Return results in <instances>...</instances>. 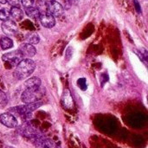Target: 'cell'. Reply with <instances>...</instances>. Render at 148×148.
<instances>
[{
  "mask_svg": "<svg viewBox=\"0 0 148 148\" xmlns=\"http://www.w3.org/2000/svg\"><path fill=\"white\" fill-rule=\"evenodd\" d=\"M10 10H8L7 8H3L0 10V19L2 21L7 20L10 17Z\"/></svg>",
  "mask_w": 148,
  "mask_h": 148,
  "instance_id": "obj_19",
  "label": "cell"
},
{
  "mask_svg": "<svg viewBox=\"0 0 148 148\" xmlns=\"http://www.w3.org/2000/svg\"><path fill=\"white\" fill-rule=\"evenodd\" d=\"M62 105H63L64 108H69V109L73 108L74 101H73L72 95H71L69 89H65L63 91V94H62Z\"/></svg>",
  "mask_w": 148,
  "mask_h": 148,
  "instance_id": "obj_11",
  "label": "cell"
},
{
  "mask_svg": "<svg viewBox=\"0 0 148 148\" xmlns=\"http://www.w3.org/2000/svg\"><path fill=\"white\" fill-rule=\"evenodd\" d=\"M25 13L26 15L30 17V18H33V19H37L39 18L40 16V12L39 10H37V8L36 7H28V8H25Z\"/></svg>",
  "mask_w": 148,
  "mask_h": 148,
  "instance_id": "obj_16",
  "label": "cell"
},
{
  "mask_svg": "<svg viewBox=\"0 0 148 148\" xmlns=\"http://www.w3.org/2000/svg\"><path fill=\"white\" fill-rule=\"evenodd\" d=\"M36 63L30 58L23 59L16 67V69L13 73L15 78L18 80H23L29 77L35 70Z\"/></svg>",
  "mask_w": 148,
  "mask_h": 148,
  "instance_id": "obj_1",
  "label": "cell"
},
{
  "mask_svg": "<svg viewBox=\"0 0 148 148\" xmlns=\"http://www.w3.org/2000/svg\"><path fill=\"white\" fill-rule=\"evenodd\" d=\"M21 134L23 136L28 137V138H31V139H34L36 136H39L37 131L30 126H23L21 127Z\"/></svg>",
  "mask_w": 148,
  "mask_h": 148,
  "instance_id": "obj_12",
  "label": "cell"
},
{
  "mask_svg": "<svg viewBox=\"0 0 148 148\" xmlns=\"http://www.w3.org/2000/svg\"><path fill=\"white\" fill-rule=\"evenodd\" d=\"M134 6H135V8H136V10H137V11H138L139 13H140V12H141V10H140V3H138V1H137V0H134Z\"/></svg>",
  "mask_w": 148,
  "mask_h": 148,
  "instance_id": "obj_24",
  "label": "cell"
},
{
  "mask_svg": "<svg viewBox=\"0 0 148 148\" xmlns=\"http://www.w3.org/2000/svg\"><path fill=\"white\" fill-rule=\"evenodd\" d=\"M18 50L21 52V54L23 55V57H26V58L33 57L36 54V48L32 44H29V43H22L19 46Z\"/></svg>",
  "mask_w": 148,
  "mask_h": 148,
  "instance_id": "obj_10",
  "label": "cell"
},
{
  "mask_svg": "<svg viewBox=\"0 0 148 148\" xmlns=\"http://www.w3.org/2000/svg\"><path fill=\"white\" fill-rule=\"evenodd\" d=\"M29 40V44H37L40 42V37L36 33H31L29 35V36L28 37Z\"/></svg>",
  "mask_w": 148,
  "mask_h": 148,
  "instance_id": "obj_18",
  "label": "cell"
},
{
  "mask_svg": "<svg viewBox=\"0 0 148 148\" xmlns=\"http://www.w3.org/2000/svg\"><path fill=\"white\" fill-rule=\"evenodd\" d=\"M32 140L36 148H61L57 143H56L51 139L45 138L41 135L36 136Z\"/></svg>",
  "mask_w": 148,
  "mask_h": 148,
  "instance_id": "obj_4",
  "label": "cell"
},
{
  "mask_svg": "<svg viewBox=\"0 0 148 148\" xmlns=\"http://www.w3.org/2000/svg\"><path fill=\"white\" fill-rule=\"evenodd\" d=\"M48 10L53 16H56V17L61 16L64 12V9L62 5L56 1L48 2Z\"/></svg>",
  "mask_w": 148,
  "mask_h": 148,
  "instance_id": "obj_8",
  "label": "cell"
},
{
  "mask_svg": "<svg viewBox=\"0 0 148 148\" xmlns=\"http://www.w3.org/2000/svg\"><path fill=\"white\" fill-rule=\"evenodd\" d=\"M36 8H37L40 14L44 13V12H49V10H48V2H46L45 0H37Z\"/></svg>",
  "mask_w": 148,
  "mask_h": 148,
  "instance_id": "obj_17",
  "label": "cell"
},
{
  "mask_svg": "<svg viewBox=\"0 0 148 148\" xmlns=\"http://www.w3.org/2000/svg\"><path fill=\"white\" fill-rule=\"evenodd\" d=\"M6 3V0H0V3H3V4H4Z\"/></svg>",
  "mask_w": 148,
  "mask_h": 148,
  "instance_id": "obj_26",
  "label": "cell"
},
{
  "mask_svg": "<svg viewBox=\"0 0 148 148\" xmlns=\"http://www.w3.org/2000/svg\"><path fill=\"white\" fill-rule=\"evenodd\" d=\"M70 4H77L79 0H67Z\"/></svg>",
  "mask_w": 148,
  "mask_h": 148,
  "instance_id": "obj_25",
  "label": "cell"
},
{
  "mask_svg": "<svg viewBox=\"0 0 148 148\" xmlns=\"http://www.w3.org/2000/svg\"><path fill=\"white\" fill-rule=\"evenodd\" d=\"M0 46L3 49H9L13 47V41L8 36L0 37Z\"/></svg>",
  "mask_w": 148,
  "mask_h": 148,
  "instance_id": "obj_15",
  "label": "cell"
},
{
  "mask_svg": "<svg viewBox=\"0 0 148 148\" xmlns=\"http://www.w3.org/2000/svg\"><path fill=\"white\" fill-rule=\"evenodd\" d=\"M10 14L16 21H21L23 18V11L19 7H11Z\"/></svg>",
  "mask_w": 148,
  "mask_h": 148,
  "instance_id": "obj_14",
  "label": "cell"
},
{
  "mask_svg": "<svg viewBox=\"0 0 148 148\" xmlns=\"http://www.w3.org/2000/svg\"><path fill=\"white\" fill-rule=\"evenodd\" d=\"M22 1V4L24 8H28V7H31L33 6L34 3V0H21Z\"/></svg>",
  "mask_w": 148,
  "mask_h": 148,
  "instance_id": "obj_21",
  "label": "cell"
},
{
  "mask_svg": "<svg viewBox=\"0 0 148 148\" xmlns=\"http://www.w3.org/2000/svg\"><path fill=\"white\" fill-rule=\"evenodd\" d=\"M77 83H78V86L82 89V86H83V85L86 86V80H85L84 78H81L80 80H78Z\"/></svg>",
  "mask_w": 148,
  "mask_h": 148,
  "instance_id": "obj_23",
  "label": "cell"
},
{
  "mask_svg": "<svg viewBox=\"0 0 148 148\" xmlns=\"http://www.w3.org/2000/svg\"><path fill=\"white\" fill-rule=\"evenodd\" d=\"M23 59V55L21 54V52L17 49V50H13L10 51L9 53L3 54L2 56V60L3 62H10L12 65H17Z\"/></svg>",
  "mask_w": 148,
  "mask_h": 148,
  "instance_id": "obj_6",
  "label": "cell"
},
{
  "mask_svg": "<svg viewBox=\"0 0 148 148\" xmlns=\"http://www.w3.org/2000/svg\"><path fill=\"white\" fill-rule=\"evenodd\" d=\"M1 28H2L3 32L6 36H15L16 34V31H17L16 23L10 19H7V20L3 21Z\"/></svg>",
  "mask_w": 148,
  "mask_h": 148,
  "instance_id": "obj_7",
  "label": "cell"
},
{
  "mask_svg": "<svg viewBox=\"0 0 148 148\" xmlns=\"http://www.w3.org/2000/svg\"><path fill=\"white\" fill-rule=\"evenodd\" d=\"M0 122L8 128H15L18 126L16 117L10 112L0 114Z\"/></svg>",
  "mask_w": 148,
  "mask_h": 148,
  "instance_id": "obj_5",
  "label": "cell"
},
{
  "mask_svg": "<svg viewBox=\"0 0 148 148\" xmlns=\"http://www.w3.org/2000/svg\"><path fill=\"white\" fill-rule=\"evenodd\" d=\"M7 102V100H6V95L0 89V108L2 107H4L5 104Z\"/></svg>",
  "mask_w": 148,
  "mask_h": 148,
  "instance_id": "obj_20",
  "label": "cell"
},
{
  "mask_svg": "<svg viewBox=\"0 0 148 148\" xmlns=\"http://www.w3.org/2000/svg\"><path fill=\"white\" fill-rule=\"evenodd\" d=\"M11 7H19V0H6Z\"/></svg>",
  "mask_w": 148,
  "mask_h": 148,
  "instance_id": "obj_22",
  "label": "cell"
},
{
  "mask_svg": "<svg viewBox=\"0 0 148 148\" xmlns=\"http://www.w3.org/2000/svg\"><path fill=\"white\" fill-rule=\"evenodd\" d=\"M42 105V102L39 101H36V102L27 103L26 105L17 106L16 108H12L9 111L12 114H18V115H20L22 117H25V116H28L29 114H30L32 112H34L38 108H40Z\"/></svg>",
  "mask_w": 148,
  "mask_h": 148,
  "instance_id": "obj_3",
  "label": "cell"
},
{
  "mask_svg": "<svg viewBox=\"0 0 148 148\" xmlns=\"http://www.w3.org/2000/svg\"><path fill=\"white\" fill-rule=\"evenodd\" d=\"M44 95H45V88L42 86H39L37 88H25V90L22 94L21 99L22 101L24 102L25 104L33 103V102L39 101Z\"/></svg>",
  "mask_w": 148,
  "mask_h": 148,
  "instance_id": "obj_2",
  "label": "cell"
},
{
  "mask_svg": "<svg viewBox=\"0 0 148 148\" xmlns=\"http://www.w3.org/2000/svg\"><path fill=\"white\" fill-rule=\"evenodd\" d=\"M40 22L42 23V25L45 28L50 29L53 28L56 24V20H55V16H53L49 12H44V13H41L40 16H39Z\"/></svg>",
  "mask_w": 148,
  "mask_h": 148,
  "instance_id": "obj_9",
  "label": "cell"
},
{
  "mask_svg": "<svg viewBox=\"0 0 148 148\" xmlns=\"http://www.w3.org/2000/svg\"><path fill=\"white\" fill-rule=\"evenodd\" d=\"M41 86V80L36 77H31L29 79H28L25 82H24V87L25 88H37Z\"/></svg>",
  "mask_w": 148,
  "mask_h": 148,
  "instance_id": "obj_13",
  "label": "cell"
},
{
  "mask_svg": "<svg viewBox=\"0 0 148 148\" xmlns=\"http://www.w3.org/2000/svg\"><path fill=\"white\" fill-rule=\"evenodd\" d=\"M49 1H56V0H49Z\"/></svg>",
  "mask_w": 148,
  "mask_h": 148,
  "instance_id": "obj_27",
  "label": "cell"
}]
</instances>
